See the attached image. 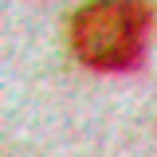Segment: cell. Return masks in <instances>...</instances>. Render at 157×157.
I'll list each match as a JSON object with an SVG mask.
<instances>
[{
  "instance_id": "obj_1",
  "label": "cell",
  "mask_w": 157,
  "mask_h": 157,
  "mask_svg": "<svg viewBox=\"0 0 157 157\" xmlns=\"http://www.w3.org/2000/svg\"><path fill=\"white\" fill-rule=\"evenodd\" d=\"M149 43L145 0H90L71 20V51L78 63L102 75L134 71Z\"/></svg>"
}]
</instances>
